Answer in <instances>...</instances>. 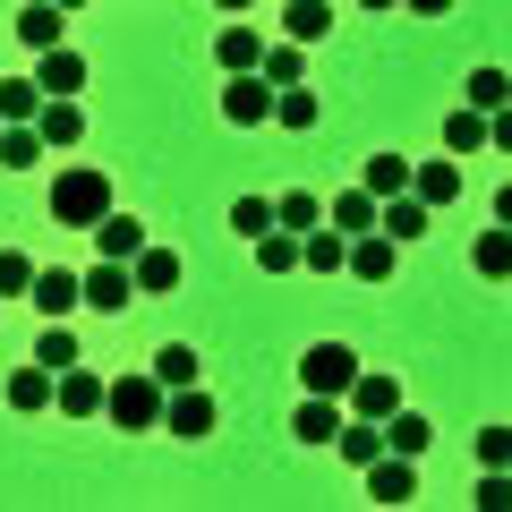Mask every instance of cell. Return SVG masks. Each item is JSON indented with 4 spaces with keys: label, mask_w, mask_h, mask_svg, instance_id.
<instances>
[{
    "label": "cell",
    "mask_w": 512,
    "mask_h": 512,
    "mask_svg": "<svg viewBox=\"0 0 512 512\" xmlns=\"http://www.w3.org/2000/svg\"><path fill=\"white\" fill-rule=\"evenodd\" d=\"M291 436L299 444H333V436H342V402H333V393H308L299 419H291Z\"/></svg>",
    "instance_id": "cell-15"
},
{
    "label": "cell",
    "mask_w": 512,
    "mask_h": 512,
    "mask_svg": "<svg viewBox=\"0 0 512 512\" xmlns=\"http://www.w3.org/2000/svg\"><path fill=\"white\" fill-rule=\"evenodd\" d=\"M52 9H86V0H52Z\"/></svg>",
    "instance_id": "cell-48"
},
{
    "label": "cell",
    "mask_w": 512,
    "mask_h": 512,
    "mask_svg": "<svg viewBox=\"0 0 512 512\" xmlns=\"http://www.w3.org/2000/svg\"><path fill=\"white\" fill-rule=\"evenodd\" d=\"M35 111H43L35 77H0V120H35Z\"/></svg>",
    "instance_id": "cell-33"
},
{
    "label": "cell",
    "mask_w": 512,
    "mask_h": 512,
    "mask_svg": "<svg viewBox=\"0 0 512 512\" xmlns=\"http://www.w3.org/2000/svg\"><path fill=\"white\" fill-rule=\"evenodd\" d=\"M410 495H419V470H410V453H393V444H384L376 461H367V504H410Z\"/></svg>",
    "instance_id": "cell-5"
},
{
    "label": "cell",
    "mask_w": 512,
    "mask_h": 512,
    "mask_svg": "<svg viewBox=\"0 0 512 512\" xmlns=\"http://www.w3.org/2000/svg\"><path fill=\"white\" fill-rule=\"evenodd\" d=\"M393 256H402L393 231H359V239H350V274H359V282H393Z\"/></svg>",
    "instance_id": "cell-12"
},
{
    "label": "cell",
    "mask_w": 512,
    "mask_h": 512,
    "mask_svg": "<svg viewBox=\"0 0 512 512\" xmlns=\"http://www.w3.org/2000/svg\"><path fill=\"white\" fill-rule=\"evenodd\" d=\"M163 402H171L163 376H120V384L103 393V410H111L120 427H163Z\"/></svg>",
    "instance_id": "cell-2"
},
{
    "label": "cell",
    "mask_w": 512,
    "mask_h": 512,
    "mask_svg": "<svg viewBox=\"0 0 512 512\" xmlns=\"http://www.w3.org/2000/svg\"><path fill=\"white\" fill-rule=\"evenodd\" d=\"M103 393H111V384H103V376H86V367H60V376H52L60 419H94V410H103Z\"/></svg>",
    "instance_id": "cell-9"
},
{
    "label": "cell",
    "mask_w": 512,
    "mask_h": 512,
    "mask_svg": "<svg viewBox=\"0 0 512 512\" xmlns=\"http://www.w3.org/2000/svg\"><path fill=\"white\" fill-rule=\"evenodd\" d=\"M470 265H478V274H487V282H512V222H495V231H478Z\"/></svg>",
    "instance_id": "cell-23"
},
{
    "label": "cell",
    "mask_w": 512,
    "mask_h": 512,
    "mask_svg": "<svg viewBox=\"0 0 512 512\" xmlns=\"http://www.w3.org/2000/svg\"><path fill=\"white\" fill-rule=\"evenodd\" d=\"M461 103H470V111H504V103H512V77H504V69H470Z\"/></svg>",
    "instance_id": "cell-29"
},
{
    "label": "cell",
    "mask_w": 512,
    "mask_h": 512,
    "mask_svg": "<svg viewBox=\"0 0 512 512\" xmlns=\"http://www.w3.org/2000/svg\"><path fill=\"white\" fill-rule=\"evenodd\" d=\"M402 9H419V18H453V0H402Z\"/></svg>",
    "instance_id": "cell-44"
},
{
    "label": "cell",
    "mask_w": 512,
    "mask_h": 512,
    "mask_svg": "<svg viewBox=\"0 0 512 512\" xmlns=\"http://www.w3.org/2000/svg\"><path fill=\"white\" fill-rule=\"evenodd\" d=\"M128 299H137V274H128L120 256H94V265H86V308H103V316H120Z\"/></svg>",
    "instance_id": "cell-6"
},
{
    "label": "cell",
    "mask_w": 512,
    "mask_h": 512,
    "mask_svg": "<svg viewBox=\"0 0 512 512\" xmlns=\"http://www.w3.org/2000/svg\"><path fill=\"white\" fill-rule=\"evenodd\" d=\"M214 60H222V69H231V77H248L256 60H265V35H256V26H222V43H214Z\"/></svg>",
    "instance_id": "cell-21"
},
{
    "label": "cell",
    "mask_w": 512,
    "mask_h": 512,
    "mask_svg": "<svg viewBox=\"0 0 512 512\" xmlns=\"http://www.w3.org/2000/svg\"><path fill=\"white\" fill-rule=\"evenodd\" d=\"M342 402H350V419H393V410H402V384H393V376H367V367H359V384H350V393H342Z\"/></svg>",
    "instance_id": "cell-10"
},
{
    "label": "cell",
    "mask_w": 512,
    "mask_h": 512,
    "mask_svg": "<svg viewBox=\"0 0 512 512\" xmlns=\"http://www.w3.org/2000/svg\"><path fill=\"white\" fill-rule=\"evenodd\" d=\"M325 222H333V231H342V239H359V231H376V197H367V188H342V197L325 205Z\"/></svg>",
    "instance_id": "cell-22"
},
{
    "label": "cell",
    "mask_w": 512,
    "mask_h": 512,
    "mask_svg": "<svg viewBox=\"0 0 512 512\" xmlns=\"http://www.w3.org/2000/svg\"><path fill=\"white\" fill-rule=\"evenodd\" d=\"M478 470H512V427H478Z\"/></svg>",
    "instance_id": "cell-42"
},
{
    "label": "cell",
    "mask_w": 512,
    "mask_h": 512,
    "mask_svg": "<svg viewBox=\"0 0 512 512\" xmlns=\"http://www.w3.org/2000/svg\"><path fill=\"white\" fill-rule=\"evenodd\" d=\"M333 453H342L350 470H367V461L384 453V427H376V419H342V436H333Z\"/></svg>",
    "instance_id": "cell-24"
},
{
    "label": "cell",
    "mask_w": 512,
    "mask_h": 512,
    "mask_svg": "<svg viewBox=\"0 0 512 512\" xmlns=\"http://www.w3.org/2000/svg\"><path fill=\"white\" fill-rule=\"evenodd\" d=\"M274 222H282V231H299V239H308L316 222H325V205H316L308 188H291V197H274Z\"/></svg>",
    "instance_id": "cell-32"
},
{
    "label": "cell",
    "mask_w": 512,
    "mask_h": 512,
    "mask_svg": "<svg viewBox=\"0 0 512 512\" xmlns=\"http://www.w3.org/2000/svg\"><path fill=\"white\" fill-rule=\"evenodd\" d=\"M111 205H120V197H111L103 171H60V180H52V222H69V231H94Z\"/></svg>",
    "instance_id": "cell-1"
},
{
    "label": "cell",
    "mask_w": 512,
    "mask_h": 512,
    "mask_svg": "<svg viewBox=\"0 0 512 512\" xmlns=\"http://www.w3.org/2000/svg\"><path fill=\"white\" fill-rule=\"evenodd\" d=\"M214 9H256V0H214Z\"/></svg>",
    "instance_id": "cell-47"
},
{
    "label": "cell",
    "mask_w": 512,
    "mask_h": 512,
    "mask_svg": "<svg viewBox=\"0 0 512 512\" xmlns=\"http://www.w3.org/2000/svg\"><path fill=\"white\" fill-rule=\"evenodd\" d=\"M333 26V0H282V35L291 43H325Z\"/></svg>",
    "instance_id": "cell-20"
},
{
    "label": "cell",
    "mask_w": 512,
    "mask_h": 512,
    "mask_svg": "<svg viewBox=\"0 0 512 512\" xmlns=\"http://www.w3.org/2000/svg\"><path fill=\"white\" fill-rule=\"evenodd\" d=\"M128 274H137V291H180V256H171V248H154V239H146V256H137Z\"/></svg>",
    "instance_id": "cell-25"
},
{
    "label": "cell",
    "mask_w": 512,
    "mask_h": 512,
    "mask_svg": "<svg viewBox=\"0 0 512 512\" xmlns=\"http://www.w3.org/2000/svg\"><path fill=\"white\" fill-rule=\"evenodd\" d=\"M495 222H512V180H504V188H495Z\"/></svg>",
    "instance_id": "cell-45"
},
{
    "label": "cell",
    "mask_w": 512,
    "mask_h": 512,
    "mask_svg": "<svg viewBox=\"0 0 512 512\" xmlns=\"http://www.w3.org/2000/svg\"><path fill=\"white\" fill-rule=\"evenodd\" d=\"M26 299H35V308L52 316V325H69V316L86 308V274H60V265H43V274H35V291H26Z\"/></svg>",
    "instance_id": "cell-7"
},
{
    "label": "cell",
    "mask_w": 512,
    "mask_h": 512,
    "mask_svg": "<svg viewBox=\"0 0 512 512\" xmlns=\"http://www.w3.org/2000/svg\"><path fill=\"white\" fill-rule=\"evenodd\" d=\"M359 188H367L376 205L402 197V188H410V163H402V154H367V180H359Z\"/></svg>",
    "instance_id": "cell-26"
},
{
    "label": "cell",
    "mask_w": 512,
    "mask_h": 512,
    "mask_svg": "<svg viewBox=\"0 0 512 512\" xmlns=\"http://www.w3.org/2000/svg\"><path fill=\"white\" fill-rule=\"evenodd\" d=\"M427 436H436V427H427L419 410H393V419H384V444H393V453H410V461L427 453Z\"/></svg>",
    "instance_id": "cell-31"
},
{
    "label": "cell",
    "mask_w": 512,
    "mask_h": 512,
    "mask_svg": "<svg viewBox=\"0 0 512 512\" xmlns=\"http://www.w3.org/2000/svg\"><path fill=\"white\" fill-rule=\"evenodd\" d=\"M487 146H504V154H512V103H504V111H487Z\"/></svg>",
    "instance_id": "cell-43"
},
{
    "label": "cell",
    "mask_w": 512,
    "mask_h": 512,
    "mask_svg": "<svg viewBox=\"0 0 512 512\" xmlns=\"http://www.w3.org/2000/svg\"><path fill=\"white\" fill-rule=\"evenodd\" d=\"M256 69L274 77V86H299V77H308V43H265V60H256Z\"/></svg>",
    "instance_id": "cell-30"
},
{
    "label": "cell",
    "mask_w": 512,
    "mask_h": 512,
    "mask_svg": "<svg viewBox=\"0 0 512 512\" xmlns=\"http://www.w3.org/2000/svg\"><path fill=\"white\" fill-rule=\"evenodd\" d=\"M35 128H43V146H77V137H86V111H77V94H43Z\"/></svg>",
    "instance_id": "cell-14"
},
{
    "label": "cell",
    "mask_w": 512,
    "mask_h": 512,
    "mask_svg": "<svg viewBox=\"0 0 512 512\" xmlns=\"http://www.w3.org/2000/svg\"><path fill=\"white\" fill-rule=\"evenodd\" d=\"M299 265H308V274H342V265H350V239L333 231V222H316V231L299 239Z\"/></svg>",
    "instance_id": "cell-17"
},
{
    "label": "cell",
    "mask_w": 512,
    "mask_h": 512,
    "mask_svg": "<svg viewBox=\"0 0 512 512\" xmlns=\"http://www.w3.org/2000/svg\"><path fill=\"white\" fill-rule=\"evenodd\" d=\"M359 9H402V0H359Z\"/></svg>",
    "instance_id": "cell-46"
},
{
    "label": "cell",
    "mask_w": 512,
    "mask_h": 512,
    "mask_svg": "<svg viewBox=\"0 0 512 512\" xmlns=\"http://www.w3.org/2000/svg\"><path fill=\"white\" fill-rule=\"evenodd\" d=\"M43 154H52V146H43L35 120H9V128H0V171H35Z\"/></svg>",
    "instance_id": "cell-16"
},
{
    "label": "cell",
    "mask_w": 512,
    "mask_h": 512,
    "mask_svg": "<svg viewBox=\"0 0 512 512\" xmlns=\"http://www.w3.org/2000/svg\"><path fill=\"white\" fill-rule=\"evenodd\" d=\"M60 18H69V9H52V0H35V9H18V43H35V52H52V43H60Z\"/></svg>",
    "instance_id": "cell-28"
},
{
    "label": "cell",
    "mask_w": 512,
    "mask_h": 512,
    "mask_svg": "<svg viewBox=\"0 0 512 512\" xmlns=\"http://www.w3.org/2000/svg\"><path fill=\"white\" fill-rule=\"evenodd\" d=\"M256 265H265V274H291V265H299V231H282V222H274V231L256 239Z\"/></svg>",
    "instance_id": "cell-35"
},
{
    "label": "cell",
    "mask_w": 512,
    "mask_h": 512,
    "mask_svg": "<svg viewBox=\"0 0 512 512\" xmlns=\"http://www.w3.org/2000/svg\"><path fill=\"white\" fill-rule=\"evenodd\" d=\"M163 427H171V436H214V402H205L197 384H171V402H163Z\"/></svg>",
    "instance_id": "cell-13"
},
{
    "label": "cell",
    "mask_w": 512,
    "mask_h": 512,
    "mask_svg": "<svg viewBox=\"0 0 512 512\" xmlns=\"http://www.w3.org/2000/svg\"><path fill=\"white\" fill-rule=\"evenodd\" d=\"M376 231H393V239L410 248V239H427V231H436V205L402 188V197H384V205H376Z\"/></svg>",
    "instance_id": "cell-8"
},
{
    "label": "cell",
    "mask_w": 512,
    "mask_h": 512,
    "mask_svg": "<svg viewBox=\"0 0 512 512\" xmlns=\"http://www.w3.org/2000/svg\"><path fill=\"white\" fill-rule=\"evenodd\" d=\"M0 128H9V120H0Z\"/></svg>",
    "instance_id": "cell-49"
},
{
    "label": "cell",
    "mask_w": 512,
    "mask_h": 512,
    "mask_svg": "<svg viewBox=\"0 0 512 512\" xmlns=\"http://www.w3.org/2000/svg\"><path fill=\"white\" fill-rule=\"evenodd\" d=\"M299 384H308V393H333V402H342L350 384H359V350H342V342H316L308 359H299Z\"/></svg>",
    "instance_id": "cell-3"
},
{
    "label": "cell",
    "mask_w": 512,
    "mask_h": 512,
    "mask_svg": "<svg viewBox=\"0 0 512 512\" xmlns=\"http://www.w3.org/2000/svg\"><path fill=\"white\" fill-rule=\"evenodd\" d=\"M94 256H120V265H137V256H146V222H128L120 205H111V214L94 222Z\"/></svg>",
    "instance_id": "cell-11"
},
{
    "label": "cell",
    "mask_w": 512,
    "mask_h": 512,
    "mask_svg": "<svg viewBox=\"0 0 512 512\" xmlns=\"http://www.w3.org/2000/svg\"><path fill=\"white\" fill-rule=\"evenodd\" d=\"M35 274H43V265H35V256H18V248H0V299H9V291H35Z\"/></svg>",
    "instance_id": "cell-38"
},
{
    "label": "cell",
    "mask_w": 512,
    "mask_h": 512,
    "mask_svg": "<svg viewBox=\"0 0 512 512\" xmlns=\"http://www.w3.org/2000/svg\"><path fill=\"white\" fill-rule=\"evenodd\" d=\"M274 120H282V128H316V94H308V86H282V94H274Z\"/></svg>",
    "instance_id": "cell-39"
},
{
    "label": "cell",
    "mask_w": 512,
    "mask_h": 512,
    "mask_svg": "<svg viewBox=\"0 0 512 512\" xmlns=\"http://www.w3.org/2000/svg\"><path fill=\"white\" fill-rule=\"evenodd\" d=\"M444 146H453V154H478V146H487V111H470V103H461L453 120H444Z\"/></svg>",
    "instance_id": "cell-34"
},
{
    "label": "cell",
    "mask_w": 512,
    "mask_h": 512,
    "mask_svg": "<svg viewBox=\"0 0 512 512\" xmlns=\"http://www.w3.org/2000/svg\"><path fill=\"white\" fill-rule=\"evenodd\" d=\"M35 359H43V367H52V376H60V367H77V359H86V350L69 342V325H52V316H43V342H35Z\"/></svg>",
    "instance_id": "cell-37"
},
{
    "label": "cell",
    "mask_w": 512,
    "mask_h": 512,
    "mask_svg": "<svg viewBox=\"0 0 512 512\" xmlns=\"http://www.w3.org/2000/svg\"><path fill=\"white\" fill-rule=\"evenodd\" d=\"M410 197H427L436 214L461 205V163H419V171H410Z\"/></svg>",
    "instance_id": "cell-19"
},
{
    "label": "cell",
    "mask_w": 512,
    "mask_h": 512,
    "mask_svg": "<svg viewBox=\"0 0 512 512\" xmlns=\"http://www.w3.org/2000/svg\"><path fill=\"white\" fill-rule=\"evenodd\" d=\"M222 120H231V128H265V120H274V77H265V69L231 77V86H222Z\"/></svg>",
    "instance_id": "cell-4"
},
{
    "label": "cell",
    "mask_w": 512,
    "mask_h": 512,
    "mask_svg": "<svg viewBox=\"0 0 512 512\" xmlns=\"http://www.w3.org/2000/svg\"><path fill=\"white\" fill-rule=\"evenodd\" d=\"M470 504H478V512H512V470H478Z\"/></svg>",
    "instance_id": "cell-40"
},
{
    "label": "cell",
    "mask_w": 512,
    "mask_h": 512,
    "mask_svg": "<svg viewBox=\"0 0 512 512\" xmlns=\"http://www.w3.org/2000/svg\"><path fill=\"white\" fill-rule=\"evenodd\" d=\"M35 86H43V94H77V86H86V60H77L69 43H52V52L35 60Z\"/></svg>",
    "instance_id": "cell-18"
},
{
    "label": "cell",
    "mask_w": 512,
    "mask_h": 512,
    "mask_svg": "<svg viewBox=\"0 0 512 512\" xmlns=\"http://www.w3.org/2000/svg\"><path fill=\"white\" fill-rule=\"evenodd\" d=\"M231 231H239V239L256 248V239L274 231V197H239V205H231Z\"/></svg>",
    "instance_id": "cell-36"
},
{
    "label": "cell",
    "mask_w": 512,
    "mask_h": 512,
    "mask_svg": "<svg viewBox=\"0 0 512 512\" xmlns=\"http://www.w3.org/2000/svg\"><path fill=\"white\" fill-rule=\"evenodd\" d=\"M9 410H52V367H18V376H9Z\"/></svg>",
    "instance_id": "cell-27"
},
{
    "label": "cell",
    "mask_w": 512,
    "mask_h": 512,
    "mask_svg": "<svg viewBox=\"0 0 512 512\" xmlns=\"http://www.w3.org/2000/svg\"><path fill=\"white\" fill-rule=\"evenodd\" d=\"M154 376H163V384H197V350H188V342L154 350Z\"/></svg>",
    "instance_id": "cell-41"
}]
</instances>
